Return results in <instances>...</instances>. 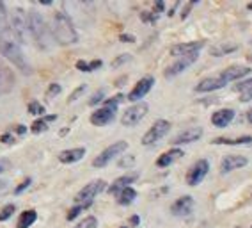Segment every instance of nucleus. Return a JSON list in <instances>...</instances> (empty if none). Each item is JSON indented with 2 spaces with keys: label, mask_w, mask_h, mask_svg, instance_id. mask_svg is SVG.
Segmentation results:
<instances>
[{
  "label": "nucleus",
  "mask_w": 252,
  "mask_h": 228,
  "mask_svg": "<svg viewBox=\"0 0 252 228\" xmlns=\"http://www.w3.org/2000/svg\"><path fill=\"white\" fill-rule=\"evenodd\" d=\"M52 36L59 45H75L78 41V32L75 29V23L71 22L64 11L55 13L54 22H52Z\"/></svg>",
  "instance_id": "f257e3e1"
},
{
  "label": "nucleus",
  "mask_w": 252,
  "mask_h": 228,
  "mask_svg": "<svg viewBox=\"0 0 252 228\" xmlns=\"http://www.w3.org/2000/svg\"><path fill=\"white\" fill-rule=\"evenodd\" d=\"M27 25L31 31V36L34 38V41L37 43L41 50H48L52 46V29H48L45 18L41 16L39 11L31 9L27 13Z\"/></svg>",
  "instance_id": "f03ea898"
},
{
  "label": "nucleus",
  "mask_w": 252,
  "mask_h": 228,
  "mask_svg": "<svg viewBox=\"0 0 252 228\" xmlns=\"http://www.w3.org/2000/svg\"><path fill=\"white\" fill-rule=\"evenodd\" d=\"M0 55L9 61L13 66H16L18 72L23 73V75H31L32 73L31 63L27 61L20 45H16V43L9 41V39H0Z\"/></svg>",
  "instance_id": "7ed1b4c3"
},
{
  "label": "nucleus",
  "mask_w": 252,
  "mask_h": 228,
  "mask_svg": "<svg viewBox=\"0 0 252 228\" xmlns=\"http://www.w3.org/2000/svg\"><path fill=\"white\" fill-rule=\"evenodd\" d=\"M123 100H125L123 95H116V96H112V98L105 100L101 109H96L94 113L91 114V123L96 125V127H105V125H108L110 121H114V119H116L117 107H119V104H121Z\"/></svg>",
  "instance_id": "20e7f679"
},
{
  "label": "nucleus",
  "mask_w": 252,
  "mask_h": 228,
  "mask_svg": "<svg viewBox=\"0 0 252 228\" xmlns=\"http://www.w3.org/2000/svg\"><path fill=\"white\" fill-rule=\"evenodd\" d=\"M9 27L20 45H27V43L31 41L32 36H31V31H29V25H27V14L23 13L22 9L11 11Z\"/></svg>",
  "instance_id": "39448f33"
},
{
  "label": "nucleus",
  "mask_w": 252,
  "mask_h": 228,
  "mask_svg": "<svg viewBox=\"0 0 252 228\" xmlns=\"http://www.w3.org/2000/svg\"><path fill=\"white\" fill-rule=\"evenodd\" d=\"M107 189V182L101 178H96L93 182H89L87 186H84L80 191L75 194V203H93L99 192H103Z\"/></svg>",
  "instance_id": "423d86ee"
},
{
  "label": "nucleus",
  "mask_w": 252,
  "mask_h": 228,
  "mask_svg": "<svg viewBox=\"0 0 252 228\" xmlns=\"http://www.w3.org/2000/svg\"><path fill=\"white\" fill-rule=\"evenodd\" d=\"M128 150V143L126 141H117L114 145H110L108 148H105L99 155H96V159L93 160L94 168H105L107 164H110V160H114L117 155H123Z\"/></svg>",
  "instance_id": "0eeeda50"
},
{
  "label": "nucleus",
  "mask_w": 252,
  "mask_h": 228,
  "mask_svg": "<svg viewBox=\"0 0 252 228\" xmlns=\"http://www.w3.org/2000/svg\"><path fill=\"white\" fill-rule=\"evenodd\" d=\"M169 130H171V121H167V119H157L153 125H151V128H149L148 132L142 136V145L144 146H151V145H157L160 139H163V137L169 134Z\"/></svg>",
  "instance_id": "6e6552de"
},
{
  "label": "nucleus",
  "mask_w": 252,
  "mask_h": 228,
  "mask_svg": "<svg viewBox=\"0 0 252 228\" xmlns=\"http://www.w3.org/2000/svg\"><path fill=\"white\" fill-rule=\"evenodd\" d=\"M148 111H149V105L146 102H137V104H133L131 107H128L123 113L121 123L125 127H135V125H139L146 118Z\"/></svg>",
  "instance_id": "1a4fd4ad"
},
{
  "label": "nucleus",
  "mask_w": 252,
  "mask_h": 228,
  "mask_svg": "<svg viewBox=\"0 0 252 228\" xmlns=\"http://www.w3.org/2000/svg\"><path fill=\"white\" fill-rule=\"evenodd\" d=\"M208 171H210V162H208L206 159H199L189 168L185 180H187V184H189V186H192V187L199 186V184L206 178Z\"/></svg>",
  "instance_id": "9d476101"
},
{
  "label": "nucleus",
  "mask_w": 252,
  "mask_h": 228,
  "mask_svg": "<svg viewBox=\"0 0 252 228\" xmlns=\"http://www.w3.org/2000/svg\"><path fill=\"white\" fill-rule=\"evenodd\" d=\"M199 54H192V55H185V57H178V59L174 61V63L171 64V66H167L165 72H163V75H165V78H172L176 77V75H180V73H183L187 68H190L192 64L197 61Z\"/></svg>",
  "instance_id": "9b49d317"
},
{
  "label": "nucleus",
  "mask_w": 252,
  "mask_h": 228,
  "mask_svg": "<svg viewBox=\"0 0 252 228\" xmlns=\"http://www.w3.org/2000/svg\"><path fill=\"white\" fill-rule=\"evenodd\" d=\"M153 84H155V77H151V75H146V77H142L139 80V82L135 84V87L130 91V95H128V100L130 102H140V98H144L146 95H148L151 89H153Z\"/></svg>",
  "instance_id": "f8f14e48"
},
{
  "label": "nucleus",
  "mask_w": 252,
  "mask_h": 228,
  "mask_svg": "<svg viewBox=\"0 0 252 228\" xmlns=\"http://www.w3.org/2000/svg\"><path fill=\"white\" fill-rule=\"evenodd\" d=\"M14 82H16L14 72L0 59V95H7V93L13 91Z\"/></svg>",
  "instance_id": "ddd939ff"
},
{
  "label": "nucleus",
  "mask_w": 252,
  "mask_h": 228,
  "mask_svg": "<svg viewBox=\"0 0 252 228\" xmlns=\"http://www.w3.org/2000/svg\"><path fill=\"white\" fill-rule=\"evenodd\" d=\"M203 137V128L201 127H190L187 130H181L178 136L172 137L171 145L172 146H180V145H190V143H195Z\"/></svg>",
  "instance_id": "4468645a"
},
{
  "label": "nucleus",
  "mask_w": 252,
  "mask_h": 228,
  "mask_svg": "<svg viewBox=\"0 0 252 228\" xmlns=\"http://www.w3.org/2000/svg\"><path fill=\"white\" fill-rule=\"evenodd\" d=\"M195 207V201L192 196H181L171 205V212L176 218H187V216L192 214V210Z\"/></svg>",
  "instance_id": "2eb2a0df"
},
{
  "label": "nucleus",
  "mask_w": 252,
  "mask_h": 228,
  "mask_svg": "<svg viewBox=\"0 0 252 228\" xmlns=\"http://www.w3.org/2000/svg\"><path fill=\"white\" fill-rule=\"evenodd\" d=\"M203 46H204L203 39H199V41L180 43V45H174L171 48V55H174V57H185V55L199 54V50H201Z\"/></svg>",
  "instance_id": "dca6fc26"
},
{
  "label": "nucleus",
  "mask_w": 252,
  "mask_h": 228,
  "mask_svg": "<svg viewBox=\"0 0 252 228\" xmlns=\"http://www.w3.org/2000/svg\"><path fill=\"white\" fill-rule=\"evenodd\" d=\"M247 162H249L247 157L229 153V155H225L224 159L220 160V173L227 175V173H231V171H234V169H240V168H243V166H247Z\"/></svg>",
  "instance_id": "f3484780"
},
{
  "label": "nucleus",
  "mask_w": 252,
  "mask_h": 228,
  "mask_svg": "<svg viewBox=\"0 0 252 228\" xmlns=\"http://www.w3.org/2000/svg\"><path fill=\"white\" fill-rule=\"evenodd\" d=\"M251 73V68L249 66H242V64H236V66H229V68H225L224 72L220 73V77L224 78L225 84L234 82V80H240L243 78L245 75Z\"/></svg>",
  "instance_id": "a211bd4d"
},
{
  "label": "nucleus",
  "mask_w": 252,
  "mask_h": 228,
  "mask_svg": "<svg viewBox=\"0 0 252 228\" xmlns=\"http://www.w3.org/2000/svg\"><path fill=\"white\" fill-rule=\"evenodd\" d=\"M137 178H139V173H137V171L123 175V177H119V178H116V180H114L112 186L108 187V192H110V194H119L123 189H126V187H131V184L135 182Z\"/></svg>",
  "instance_id": "6ab92c4d"
},
{
  "label": "nucleus",
  "mask_w": 252,
  "mask_h": 228,
  "mask_svg": "<svg viewBox=\"0 0 252 228\" xmlns=\"http://www.w3.org/2000/svg\"><path fill=\"white\" fill-rule=\"evenodd\" d=\"M224 86H225L224 78H222L220 75H217V77L203 78V80L195 86V91L197 93H212V91H217V89H222Z\"/></svg>",
  "instance_id": "aec40b11"
},
{
  "label": "nucleus",
  "mask_w": 252,
  "mask_h": 228,
  "mask_svg": "<svg viewBox=\"0 0 252 228\" xmlns=\"http://www.w3.org/2000/svg\"><path fill=\"white\" fill-rule=\"evenodd\" d=\"M86 155V148L84 146H78V148H69V150H63L59 153V160L63 164H73V162H78V160L84 159Z\"/></svg>",
  "instance_id": "412c9836"
},
{
  "label": "nucleus",
  "mask_w": 252,
  "mask_h": 228,
  "mask_svg": "<svg viewBox=\"0 0 252 228\" xmlns=\"http://www.w3.org/2000/svg\"><path fill=\"white\" fill-rule=\"evenodd\" d=\"M234 119V111L233 109H219L217 113H213L212 123L217 128H224Z\"/></svg>",
  "instance_id": "4be33fe9"
},
{
  "label": "nucleus",
  "mask_w": 252,
  "mask_h": 228,
  "mask_svg": "<svg viewBox=\"0 0 252 228\" xmlns=\"http://www.w3.org/2000/svg\"><path fill=\"white\" fill-rule=\"evenodd\" d=\"M183 150H180V148H172V150L165 152V153H162V155L157 159V166L158 168H167V166L174 164L176 160H180L181 157H183Z\"/></svg>",
  "instance_id": "5701e85b"
},
{
  "label": "nucleus",
  "mask_w": 252,
  "mask_h": 228,
  "mask_svg": "<svg viewBox=\"0 0 252 228\" xmlns=\"http://www.w3.org/2000/svg\"><path fill=\"white\" fill-rule=\"evenodd\" d=\"M212 145H225V146H247L252 145L251 136H242V137H215Z\"/></svg>",
  "instance_id": "b1692460"
},
{
  "label": "nucleus",
  "mask_w": 252,
  "mask_h": 228,
  "mask_svg": "<svg viewBox=\"0 0 252 228\" xmlns=\"http://www.w3.org/2000/svg\"><path fill=\"white\" fill-rule=\"evenodd\" d=\"M234 91L240 93V100L242 102H251L252 100V78L238 82L234 86Z\"/></svg>",
  "instance_id": "393cba45"
},
{
  "label": "nucleus",
  "mask_w": 252,
  "mask_h": 228,
  "mask_svg": "<svg viewBox=\"0 0 252 228\" xmlns=\"http://www.w3.org/2000/svg\"><path fill=\"white\" fill-rule=\"evenodd\" d=\"M238 50V45L236 43H219V45L212 46L210 48V54L215 55V57H220V55H225V54H231V52Z\"/></svg>",
  "instance_id": "a878e982"
},
{
  "label": "nucleus",
  "mask_w": 252,
  "mask_h": 228,
  "mask_svg": "<svg viewBox=\"0 0 252 228\" xmlns=\"http://www.w3.org/2000/svg\"><path fill=\"white\" fill-rule=\"evenodd\" d=\"M37 219V212L36 210H23L22 214H20L18 218V225H16V228H29L32 227V225L36 223Z\"/></svg>",
  "instance_id": "bb28decb"
},
{
  "label": "nucleus",
  "mask_w": 252,
  "mask_h": 228,
  "mask_svg": "<svg viewBox=\"0 0 252 228\" xmlns=\"http://www.w3.org/2000/svg\"><path fill=\"white\" fill-rule=\"evenodd\" d=\"M55 119H57L55 114H52V116H45V118H41V119H36L31 127L32 134H41V132H45V130H48V123H52V121H55Z\"/></svg>",
  "instance_id": "cd10ccee"
},
{
  "label": "nucleus",
  "mask_w": 252,
  "mask_h": 228,
  "mask_svg": "<svg viewBox=\"0 0 252 228\" xmlns=\"http://www.w3.org/2000/svg\"><path fill=\"white\" fill-rule=\"evenodd\" d=\"M137 198V191L133 189V187H126V189H123L119 194H117V203L119 205H130V203H133Z\"/></svg>",
  "instance_id": "c85d7f7f"
},
{
  "label": "nucleus",
  "mask_w": 252,
  "mask_h": 228,
  "mask_svg": "<svg viewBox=\"0 0 252 228\" xmlns=\"http://www.w3.org/2000/svg\"><path fill=\"white\" fill-rule=\"evenodd\" d=\"M91 205H93V203H77L73 209L68 210V216H66V219H68V221H73L75 218H78V216H80V212H84L86 209H89Z\"/></svg>",
  "instance_id": "c756f323"
},
{
  "label": "nucleus",
  "mask_w": 252,
  "mask_h": 228,
  "mask_svg": "<svg viewBox=\"0 0 252 228\" xmlns=\"http://www.w3.org/2000/svg\"><path fill=\"white\" fill-rule=\"evenodd\" d=\"M73 228H98V219L94 216H87V218H84L77 227Z\"/></svg>",
  "instance_id": "7c9ffc66"
},
{
  "label": "nucleus",
  "mask_w": 252,
  "mask_h": 228,
  "mask_svg": "<svg viewBox=\"0 0 252 228\" xmlns=\"http://www.w3.org/2000/svg\"><path fill=\"white\" fill-rule=\"evenodd\" d=\"M61 91H63V87H61V84L52 82V84L48 86V89H46V98H55L57 95H61Z\"/></svg>",
  "instance_id": "2f4dec72"
},
{
  "label": "nucleus",
  "mask_w": 252,
  "mask_h": 228,
  "mask_svg": "<svg viewBox=\"0 0 252 228\" xmlns=\"http://www.w3.org/2000/svg\"><path fill=\"white\" fill-rule=\"evenodd\" d=\"M86 89H87L86 84H82V86H78L77 89H75V91H73L71 95H69L68 104H73V102H75V100H78V98H80V96L84 95V93H86Z\"/></svg>",
  "instance_id": "473e14b6"
},
{
  "label": "nucleus",
  "mask_w": 252,
  "mask_h": 228,
  "mask_svg": "<svg viewBox=\"0 0 252 228\" xmlns=\"http://www.w3.org/2000/svg\"><path fill=\"white\" fill-rule=\"evenodd\" d=\"M14 205L13 203H9V205H5L4 209L0 210V221H7V219L11 218V216H13V212H14Z\"/></svg>",
  "instance_id": "72a5a7b5"
},
{
  "label": "nucleus",
  "mask_w": 252,
  "mask_h": 228,
  "mask_svg": "<svg viewBox=\"0 0 252 228\" xmlns=\"http://www.w3.org/2000/svg\"><path fill=\"white\" fill-rule=\"evenodd\" d=\"M29 113L31 114H45V107H43L39 102L34 100V102L29 104Z\"/></svg>",
  "instance_id": "f704fd0d"
},
{
  "label": "nucleus",
  "mask_w": 252,
  "mask_h": 228,
  "mask_svg": "<svg viewBox=\"0 0 252 228\" xmlns=\"http://www.w3.org/2000/svg\"><path fill=\"white\" fill-rule=\"evenodd\" d=\"M119 168H131V166L135 164V157L133 155H125L123 159H119Z\"/></svg>",
  "instance_id": "c9c22d12"
},
{
  "label": "nucleus",
  "mask_w": 252,
  "mask_h": 228,
  "mask_svg": "<svg viewBox=\"0 0 252 228\" xmlns=\"http://www.w3.org/2000/svg\"><path fill=\"white\" fill-rule=\"evenodd\" d=\"M130 59H131V55H130V54H123V55H119V57H116V59L112 61V68H119L121 64L128 63Z\"/></svg>",
  "instance_id": "e433bc0d"
},
{
  "label": "nucleus",
  "mask_w": 252,
  "mask_h": 228,
  "mask_svg": "<svg viewBox=\"0 0 252 228\" xmlns=\"http://www.w3.org/2000/svg\"><path fill=\"white\" fill-rule=\"evenodd\" d=\"M9 31H11V27H9V23H7V20L0 18V39H4V36Z\"/></svg>",
  "instance_id": "4c0bfd02"
},
{
  "label": "nucleus",
  "mask_w": 252,
  "mask_h": 228,
  "mask_svg": "<svg viewBox=\"0 0 252 228\" xmlns=\"http://www.w3.org/2000/svg\"><path fill=\"white\" fill-rule=\"evenodd\" d=\"M103 96H105V91H103V89H99L98 93H94V95H93V98H91V100H89V105H96V104H99V102L103 100Z\"/></svg>",
  "instance_id": "58836bf2"
},
{
  "label": "nucleus",
  "mask_w": 252,
  "mask_h": 228,
  "mask_svg": "<svg viewBox=\"0 0 252 228\" xmlns=\"http://www.w3.org/2000/svg\"><path fill=\"white\" fill-rule=\"evenodd\" d=\"M31 184H32L31 178H25V180H23V182L20 184V186L16 187V189H14V194H20V192H23V191H25V189H27L29 186H31Z\"/></svg>",
  "instance_id": "ea45409f"
},
{
  "label": "nucleus",
  "mask_w": 252,
  "mask_h": 228,
  "mask_svg": "<svg viewBox=\"0 0 252 228\" xmlns=\"http://www.w3.org/2000/svg\"><path fill=\"white\" fill-rule=\"evenodd\" d=\"M11 168V160L9 159H0V173H4Z\"/></svg>",
  "instance_id": "a19ab883"
},
{
  "label": "nucleus",
  "mask_w": 252,
  "mask_h": 228,
  "mask_svg": "<svg viewBox=\"0 0 252 228\" xmlns=\"http://www.w3.org/2000/svg\"><path fill=\"white\" fill-rule=\"evenodd\" d=\"M77 68L80 70V72H91L89 63H86V61H78V63H77Z\"/></svg>",
  "instance_id": "79ce46f5"
},
{
  "label": "nucleus",
  "mask_w": 252,
  "mask_h": 228,
  "mask_svg": "<svg viewBox=\"0 0 252 228\" xmlns=\"http://www.w3.org/2000/svg\"><path fill=\"white\" fill-rule=\"evenodd\" d=\"M194 5H195V2H189V4H187V7H185L183 14H181V18H187V16H189V13H190V9H192Z\"/></svg>",
  "instance_id": "37998d69"
},
{
  "label": "nucleus",
  "mask_w": 252,
  "mask_h": 228,
  "mask_svg": "<svg viewBox=\"0 0 252 228\" xmlns=\"http://www.w3.org/2000/svg\"><path fill=\"white\" fill-rule=\"evenodd\" d=\"M123 43H131V41H135V38L130 36V34H121V38H119Z\"/></svg>",
  "instance_id": "c03bdc74"
},
{
  "label": "nucleus",
  "mask_w": 252,
  "mask_h": 228,
  "mask_svg": "<svg viewBox=\"0 0 252 228\" xmlns=\"http://www.w3.org/2000/svg\"><path fill=\"white\" fill-rule=\"evenodd\" d=\"M0 141L5 143V145H13V136H9V134H4V136L0 137Z\"/></svg>",
  "instance_id": "a18cd8bd"
},
{
  "label": "nucleus",
  "mask_w": 252,
  "mask_h": 228,
  "mask_svg": "<svg viewBox=\"0 0 252 228\" xmlns=\"http://www.w3.org/2000/svg\"><path fill=\"white\" fill-rule=\"evenodd\" d=\"M163 5H165L163 2H155V11H153V13L155 14H160L163 11Z\"/></svg>",
  "instance_id": "49530a36"
},
{
  "label": "nucleus",
  "mask_w": 252,
  "mask_h": 228,
  "mask_svg": "<svg viewBox=\"0 0 252 228\" xmlns=\"http://www.w3.org/2000/svg\"><path fill=\"white\" fill-rule=\"evenodd\" d=\"M14 132L20 134V136H23V134L27 132V128H25V125H18V127L14 128Z\"/></svg>",
  "instance_id": "de8ad7c7"
},
{
  "label": "nucleus",
  "mask_w": 252,
  "mask_h": 228,
  "mask_svg": "<svg viewBox=\"0 0 252 228\" xmlns=\"http://www.w3.org/2000/svg\"><path fill=\"white\" fill-rule=\"evenodd\" d=\"M101 61H93V63H89V66H91V72H94L96 68H99V66H101Z\"/></svg>",
  "instance_id": "09e8293b"
},
{
  "label": "nucleus",
  "mask_w": 252,
  "mask_h": 228,
  "mask_svg": "<svg viewBox=\"0 0 252 228\" xmlns=\"http://www.w3.org/2000/svg\"><path fill=\"white\" fill-rule=\"evenodd\" d=\"M0 18H5V5H4V2H0Z\"/></svg>",
  "instance_id": "8fccbe9b"
},
{
  "label": "nucleus",
  "mask_w": 252,
  "mask_h": 228,
  "mask_svg": "<svg viewBox=\"0 0 252 228\" xmlns=\"http://www.w3.org/2000/svg\"><path fill=\"white\" fill-rule=\"evenodd\" d=\"M130 223L131 225H139L140 223V219H139V216H133V218L130 219Z\"/></svg>",
  "instance_id": "3c124183"
},
{
  "label": "nucleus",
  "mask_w": 252,
  "mask_h": 228,
  "mask_svg": "<svg viewBox=\"0 0 252 228\" xmlns=\"http://www.w3.org/2000/svg\"><path fill=\"white\" fill-rule=\"evenodd\" d=\"M7 189V182L5 180H0V191H5Z\"/></svg>",
  "instance_id": "603ef678"
},
{
  "label": "nucleus",
  "mask_w": 252,
  "mask_h": 228,
  "mask_svg": "<svg viewBox=\"0 0 252 228\" xmlns=\"http://www.w3.org/2000/svg\"><path fill=\"white\" fill-rule=\"evenodd\" d=\"M247 119H249V123L252 125V109H251V111H249V113H247Z\"/></svg>",
  "instance_id": "864d4df0"
},
{
  "label": "nucleus",
  "mask_w": 252,
  "mask_h": 228,
  "mask_svg": "<svg viewBox=\"0 0 252 228\" xmlns=\"http://www.w3.org/2000/svg\"><path fill=\"white\" fill-rule=\"evenodd\" d=\"M247 59H249V63H252V55H249Z\"/></svg>",
  "instance_id": "5fc2aeb1"
},
{
  "label": "nucleus",
  "mask_w": 252,
  "mask_h": 228,
  "mask_svg": "<svg viewBox=\"0 0 252 228\" xmlns=\"http://www.w3.org/2000/svg\"><path fill=\"white\" fill-rule=\"evenodd\" d=\"M247 7H249V9H252V2H251V4L247 5Z\"/></svg>",
  "instance_id": "6e6d98bb"
},
{
  "label": "nucleus",
  "mask_w": 252,
  "mask_h": 228,
  "mask_svg": "<svg viewBox=\"0 0 252 228\" xmlns=\"http://www.w3.org/2000/svg\"><path fill=\"white\" fill-rule=\"evenodd\" d=\"M121 228H128V227H121Z\"/></svg>",
  "instance_id": "4d7b16f0"
},
{
  "label": "nucleus",
  "mask_w": 252,
  "mask_h": 228,
  "mask_svg": "<svg viewBox=\"0 0 252 228\" xmlns=\"http://www.w3.org/2000/svg\"><path fill=\"white\" fill-rule=\"evenodd\" d=\"M251 228H252V227H251Z\"/></svg>",
  "instance_id": "13d9d810"
}]
</instances>
